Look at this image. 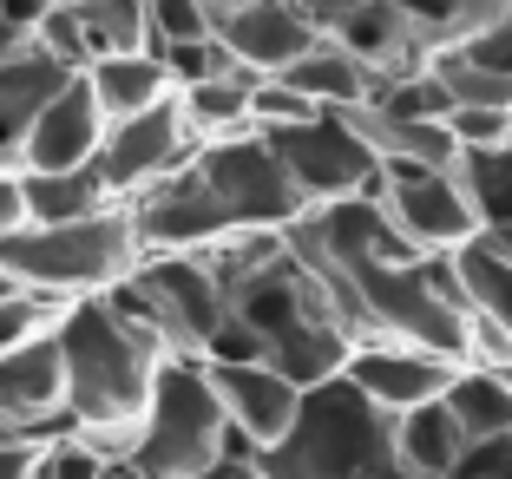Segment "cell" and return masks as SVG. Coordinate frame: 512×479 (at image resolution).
<instances>
[{
  "instance_id": "1",
  "label": "cell",
  "mask_w": 512,
  "mask_h": 479,
  "mask_svg": "<svg viewBox=\"0 0 512 479\" xmlns=\"http://www.w3.org/2000/svg\"><path fill=\"white\" fill-rule=\"evenodd\" d=\"M125 210H132L145 250H211L243 230H289L309 210V197L296 191L270 138L237 132L217 145H197V158L178 178L151 184Z\"/></svg>"
},
{
  "instance_id": "2",
  "label": "cell",
  "mask_w": 512,
  "mask_h": 479,
  "mask_svg": "<svg viewBox=\"0 0 512 479\" xmlns=\"http://www.w3.org/2000/svg\"><path fill=\"white\" fill-rule=\"evenodd\" d=\"M66 348V407L79 434H92L106 453H132V427L151 401V381L171 361V342L151 322L125 315L112 296H79L60 322Z\"/></svg>"
},
{
  "instance_id": "3",
  "label": "cell",
  "mask_w": 512,
  "mask_h": 479,
  "mask_svg": "<svg viewBox=\"0 0 512 479\" xmlns=\"http://www.w3.org/2000/svg\"><path fill=\"white\" fill-rule=\"evenodd\" d=\"M270 479H421L401 460L394 414H381L348 375L309 388L289 440L263 453Z\"/></svg>"
},
{
  "instance_id": "4",
  "label": "cell",
  "mask_w": 512,
  "mask_h": 479,
  "mask_svg": "<svg viewBox=\"0 0 512 479\" xmlns=\"http://www.w3.org/2000/svg\"><path fill=\"white\" fill-rule=\"evenodd\" d=\"M0 256L14 263V276L27 289L53 302H79V296H106L138 270V224L132 210L112 204L99 217H73V224H20L14 237H0Z\"/></svg>"
},
{
  "instance_id": "5",
  "label": "cell",
  "mask_w": 512,
  "mask_h": 479,
  "mask_svg": "<svg viewBox=\"0 0 512 479\" xmlns=\"http://www.w3.org/2000/svg\"><path fill=\"white\" fill-rule=\"evenodd\" d=\"M224 440H230V414L204 355H171L132 427V466L145 479H191L217 466Z\"/></svg>"
},
{
  "instance_id": "6",
  "label": "cell",
  "mask_w": 512,
  "mask_h": 479,
  "mask_svg": "<svg viewBox=\"0 0 512 479\" xmlns=\"http://www.w3.org/2000/svg\"><path fill=\"white\" fill-rule=\"evenodd\" d=\"M125 315L151 322V329L171 342V355H204L211 335L224 329L230 315V289L211 270L204 250H145L138 270L119 289H106Z\"/></svg>"
},
{
  "instance_id": "7",
  "label": "cell",
  "mask_w": 512,
  "mask_h": 479,
  "mask_svg": "<svg viewBox=\"0 0 512 479\" xmlns=\"http://www.w3.org/2000/svg\"><path fill=\"white\" fill-rule=\"evenodd\" d=\"M283 158V171L296 178V191L316 204H342V197H375L381 191V151L348 112H316L302 125H276L263 132Z\"/></svg>"
},
{
  "instance_id": "8",
  "label": "cell",
  "mask_w": 512,
  "mask_h": 479,
  "mask_svg": "<svg viewBox=\"0 0 512 479\" xmlns=\"http://www.w3.org/2000/svg\"><path fill=\"white\" fill-rule=\"evenodd\" d=\"M381 210L394 217L414 250L427 256H453L460 243L480 237V217H473V197L460 184V171L447 165H414V158H381Z\"/></svg>"
},
{
  "instance_id": "9",
  "label": "cell",
  "mask_w": 512,
  "mask_h": 479,
  "mask_svg": "<svg viewBox=\"0 0 512 479\" xmlns=\"http://www.w3.org/2000/svg\"><path fill=\"white\" fill-rule=\"evenodd\" d=\"M197 158V132L184 125V105L171 92L165 105H151V112H132V119H112L106 145H99V178L119 204L145 197L151 184L178 178L184 165Z\"/></svg>"
},
{
  "instance_id": "10",
  "label": "cell",
  "mask_w": 512,
  "mask_h": 479,
  "mask_svg": "<svg viewBox=\"0 0 512 479\" xmlns=\"http://www.w3.org/2000/svg\"><path fill=\"white\" fill-rule=\"evenodd\" d=\"M460 368H467V361H447V355H434V348L375 335V342H355V355H348L342 375L355 381L381 414H407V407H421V401H440Z\"/></svg>"
},
{
  "instance_id": "11",
  "label": "cell",
  "mask_w": 512,
  "mask_h": 479,
  "mask_svg": "<svg viewBox=\"0 0 512 479\" xmlns=\"http://www.w3.org/2000/svg\"><path fill=\"white\" fill-rule=\"evenodd\" d=\"M106 132H112V119H106V105H99V92H92V79L73 73L53 99H46L40 119H33L27 151H20V171H79V165H99Z\"/></svg>"
},
{
  "instance_id": "12",
  "label": "cell",
  "mask_w": 512,
  "mask_h": 479,
  "mask_svg": "<svg viewBox=\"0 0 512 479\" xmlns=\"http://www.w3.org/2000/svg\"><path fill=\"white\" fill-rule=\"evenodd\" d=\"M322 33L329 27H322L302 0H243V7L217 14V40H224L230 60L250 66V73H283V66H296Z\"/></svg>"
},
{
  "instance_id": "13",
  "label": "cell",
  "mask_w": 512,
  "mask_h": 479,
  "mask_svg": "<svg viewBox=\"0 0 512 479\" xmlns=\"http://www.w3.org/2000/svg\"><path fill=\"white\" fill-rule=\"evenodd\" d=\"M204 368H211L217 394H224L230 427H243L263 453H270L276 440H289V427H296L309 388H296L276 361H204Z\"/></svg>"
},
{
  "instance_id": "14",
  "label": "cell",
  "mask_w": 512,
  "mask_h": 479,
  "mask_svg": "<svg viewBox=\"0 0 512 479\" xmlns=\"http://www.w3.org/2000/svg\"><path fill=\"white\" fill-rule=\"evenodd\" d=\"M335 40L355 53V60H368L381 79L388 73H421V66H434V46L421 40V27L394 7V0H362V7H348L342 20H335Z\"/></svg>"
},
{
  "instance_id": "15",
  "label": "cell",
  "mask_w": 512,
  "mask_h": 479,
  "mask_svg": "<svg viewBox=\"0 0 512 479\" xmlns=\"http://www.w3.org/2000/svg\"><path fill=\"white\" fill-rule=\"evenodd\" d=\"M66 79H73V66H60L53 53H40V46L0 60V171L7 165L20 171V151H27L33 119L46 112V99H53Z\"/></svg>"
},
{
  "instance_id": "16",
  "label": "cell",
  "mask_w": 512,
  "mask_h": 479,
  "mask_svg": "<svg viewBox=\"0 0 512 479\" xmlns=\"http://www.w3.org/2000/svg\"><path fill=\"white\" fill-rule=\"evenodd\" d=\"M283 79H289L296 92H309L322 112H362V105L381 92V73H375L368 60H355V53H348L335 33H322V40L309 46L296 66H283Z\"/></svg>"
},
{
  "instance_id": "17",
  "label": "cell",
  "mask_w": 512,
  "mask_h": 479,
  "mask_svg": "<svg viewBox=\"0 0 512 479\" xmlns=\"http://www.w3.org/2000/svg\"><path fill=\"white\" fill-rule=\"evenodd\" d=\"M92 92H99V105H106V119H132V112H151V105H165L171 92H178V79H171L165 53L158 46H138V53H106V60L86 66Z\"/></svg>"
},
{
  "instance_id": "18",
  "label": "cell",
  "mask_w": 512,
  "mask_h": 479,
  "mask_svg": "<svg viewBox=\"0 0 512 479\" xmlns=\"http://www.w3.org/2000/svg\"><path fill=\"white\" fill-rule=\"evenodd\" d=\"M256 79H263V73H250V66H230V73H211V79H191V86H178L184 125L197 132V145H217V138L256 132V119H250Z\"/></svg>"
},
{
  "instance_id": "19",
  "label": "cell",
  "mask_w": 512,
  "mask_h": 479,
  "mask_svg": "<svg viewBox=\"0 0 512 479\" xmlns=\"http://www.w3.org/2000/svg\"><path fill=\"white\" fill-rule=\"evenodd\" d=\"M394 440H401V460L421 479H447L453 466L473 453V440H467V427H460V414L447 407V394L394 414Z\"/></svg>"
},
{
  "instance_id": "20",
  "label": "cell",
  "mask_w": 512,
  "mask_h": 479,
  "mask_svg": "<svg viewBox=\"0 0 512 479\" xmlns=\"http://www.w3.org/2000/svg\"><path fill=\"white\" fill-rule=\"evenodd\" d=\"M447 407L460 414L467 440H512V368H486V361H467L447 388Z\"/></svg>"
},
{
  "instance_id": "21",
  "label": "cell",
  "mask_w": 512,
  "mask_h": 479,
  "mask_svg": "<svg viewBox=\"0 0 512 479\" xmlns=\"http://www.w3.org/2000/svg\"><path fill=\"white\" fill-rule=\"evenodd\" d=\"M27 178V217L33 224H73V217H99L112 210L119 197L106 191L99 165H79V171H20Z\"/></svg>"
},
{
  "instance_id": "22",
  "label": "cell",
  "mask_w": 512,
  "mask_h": 479,
  "mask_svg": "<svg viewBox=\"0 0 512 479\" xmlns=\"http://www.w3.org/2000/svg\"><path fill=\"white\" fill-rule=\"evenodd\" d=\"M453 270H460V283H467L473 315H486V322H499V329L512 335V256L499 250V243L473 237V243L453 250Z\"/></svg>"
},
{
  "instance_id": "23",
  "label": "cell",
  "mask_w": 512,
  "mask_h": 479,
  "mask_svg": "<svg viewBox=\"0 0 512 479\" xmlns=\"http://www.w3.org/2000/svg\"><path fill=\"white\" fill-rule=\"evenodd\" d=\"M460 184L473 197V217L480 230H506L512 224V145H480V151H460Z\"/></svg>"
},
{
  "instance_id": "24",
  "label": "cell",
  "mask_w": 512,
  "mask_h": 479,
  "mask_svg": "<svg viewBox=\"0 0 512 479\" xmlns=\"http://www.w3.org/2000/svg\"><path fill=\"white\" fill-rule=\"evenodd\" d=\"M414 27H421V40L434 46H453V40H467V33L493 27V20H506V0H394Z\"/></svg>"
},
{
  "instance_id": "25",
  "label": "cell",
  "mask_w": 512,
  "mask_h": 479,
  "mask_svg": "<svg viewBox=\"0 0 512 479\" xmlns=\"http://www.w3.org/2000/svg\"><path fill=\"white\" fill-rule=\"evenodd\" d=\"M73 7H79V27H86L92 60H106V53H138V46H151L145 0H73Z\"/></svg>"
},
{
  "instance_id": "26",
  "label": "cell",
  "mask_w": 512,
  "mask_h": 479,
  "mask_svg": "<svg viewBox=\"0 0 512 479\" xmlns=\"http://www.w3.org/2000/svg\"><path fill=\"white\" fill-rule=\"evenodd\" d=\"M145 20H151V46H184V40H211L217 14L211 0H145Z\"/></svg>"
},
{
  "instance_id": "27",
  "label": "cell",
  "mask_w": 512,
  "mask_h": 479,
  "mask_svg": "<svg viewBox=\"0 0 512 479\" xmlns=\"http://www.w3.org/2000/svg\"><path fill=\"white\" fill-rule=\"evenodd\" d=\"M33 46H40V53H53L60 66H73V73H86V66H92V46H86V27H79V7H73V0H53V7L33 20Z\"/></svg>"
},
{
  "instance_id": "28",
  "label": "cell",
  "mask_w": 512,
  "mask_h": 479,
  "mask_svg": "<svg viewBox=\"0 0 512 479\" xmlns=\"http://www.w3.org/2000/svg\"><path fill=\"white\" fill-rule=\"evenodd\" d=\"M66 309H73V302H53V296H40V289H20L14 302H0V348H20V342H33V335H53L66 322Z\"/></svg>"
},
{
  "instance_id": "29",
  "label": "cell",
  "mask_w": 512,
  "mask_h": 479,
  "mask_svg": "<svg viewBox=\"0 0 512 479\" xmlns=\"http://www.w3.org/2000/svg\"><path fill=\"white\" fill-rule=\"evenodd\" d=\"M434 73L447 79L453 105H499V112H512V73H486V66H467L453 53H434Z\"/></svg>"
},
{
  "instance_id": "30",
  "label": "cell",
  "mask_w": 512,
  "mask_h": 479,
  "mask_svg": "<svg viewBox=\"0 0 512 479\" xmlns=\"http://www.w3.org/2000/svg\"><path fill=\"white\" fill-rule=\"evenodd\" d=\"M106 460L112 453L99 447L92 434H60L40 447V466H33V479H106Z\"/></svg>"
},
{
  "instance_id": "31",
  "label": "cell",
  "mask_w": 512,
  "mask_h": 479,
  "mask_svg": "<svg viewBox=\"0 0 512 479\" xmlns=\"http://www.w3.org/2000/svg\"><path fill=\"white\" fill-rule=\"evenodd\" d=\"M322 105L309 99V92H296L283 73H263L256 79V92H250V119H256V132H276V125H302V119H316Z\"/></svg>"
},
{
  "instance_id": "32",
  "label": "cell",
  "mask_w": 512,
  "mask_h": 479,
  "mask_svg": "<svg viewBox=\"0 0 512 479\" xmlns=\"http://www.w3.org/2000/svg\"><path fill=\"white\" fill-rule=\"evenodd\" d=\"M447 125H453V138H460V151L512 145V112H499V105H453Z\"/></svg>"
},
{
  "instance_id": "33",
  "label": "cell",
  "mask_w": 512,
  "mask_h": 479,
  "mask_svg": "<svg viewBox=\"0 0 512 479\" xmlns=\"http://www.w3.org/2000/svg\"><path fill=\"white\" fill-rule=\"evenodd\" d=\"M440 53H453V60H467V66H486V73H512V14L480 27V33H467V40L440 46Z\"/></svg>"
},
{
  "instance_id": "34",
  "label": "cell",
  "mask_w": 512,
  "mask_h": 479,
  "mask_svg": "<svg viewBox=\"0 0 512 479\" xmlns=\"http://www.w3.org/2000/svg\"><path fill=\"white\" fill-rule=\"evenodd\" d=\"M204 361H270V342H263V335H256L237 309H230L224 329L211 335V348H204Z\"/></svg>"
},
{
  "instance_id": "35",
  "label": "cell",
  "mask_w": 512,
  "mask_h": 479,
  "mask_svg": "<svg viewBox=\"0 0 512 479\" xmlns=\"http://www.w3.org/2000/svg\"><path fill=\"white\" fill-rule=\"evenodd\" d=\"M447 479H512V440H480Z\"/></svg>"
},
{
  "instance_id": "36",
  "label": "cell",
  "mask_w": 512,
  "mask_h": 479,
  "mask_svg": "<svg viewBox=\"0 0 512 479\" xmlns=\"http://www.w3.org/2000/svg\"><path fill=\"white\" fill-rule=\"evenodd\" d=\"M20 224H33V217H27V178L7 165V171H0V237H14Z\"/></svg>"
},
{
  "instance_id": "37",
  "label": "cell",
  "mask_w": 512,
  "mask_h": 479,
  "mask_svg": "<svg viewBox=\"0 0 512 479\" xmlns=\"http://www.w3.org/2000/svg\"><path fill=\"white\" fill-rule=\"evenodd\" d=\"M40 466V440H7L0 434V479H33Z\"/></svg>"
},
{
  "instance_id": "38",
  "label": "cell",
  "mask_w": 512,
  "mask_h": 479,
  "mask_svg": "<svg viewBox=\"0 0 512 479\" xmlns=\"http://www.w3.org/2000/svg\"><path fill=\"white\" fill-rule=\"evenodd\" d=\"M302 7H309V14L322 20V27H335V20H342L348 7H362V0H302Z\"/></svg>"
},
{
  "instance_id": "39",
  "label": "cell",
  "mask_w": 512,
  "mask_h": 479,
  "mask_svg": "<svg viewBox=\"0 0 512 479\" xmlns=\"http://www.w3.org/2000/svg\"><path fill=\"white\" fill-rule=\"evenodd\" d=\"M20 289H27V283H20V276H14V263H7V256H0V302H14Z\"/></svg>"
},
{
  "instance_id": "40",
  "label": "cell",
  "mask_w": 512,
  "mask_h": 479,
  "mask_svg": "<svg viewBox=\"0 0 512 479\" xmlns=\"http://www.w3.org/2000/svg\"><path fill=\"white\" fill-rule=\"evenodd\" d=\"M106 479H145V473L132 466V453H112V460H106Z\"/></svg>"
},
{
  "instance_id": "41",
  "label": "cell",
  "mask_w": 512,
  "mask_h": 479,
  "mask_svg": "<svg viewBox=\"0 0 512 479\" xmlns=\"http://www.w3.org/2000/svg\"><path fill=\"white\" fill-rule=\"evenodd\" d=\"M230 7H243V0H211V14H230Z\"/></svg>"
},
{
  "instance_id": "42",
  "label": "cell",
  "mask_w": 512,
  "mask_h": 479,
  "mask_svg": "<svg viewBox=\"0 0 512 479\" xmlns=\"http://www.w3.org/2000/svg\"><path fill=\"white\" fill-rule=\"evenodd\" d=\"M191 479H211V473H191Z\"/></svg>"
},
{
  "instance_id": "43",
  "label": "cell",
  "mask_w": 512,
  "mask_h": 479,
  "mask_svg": "<svg viewBox=\"0 0 512 479\" xmlns=\"http://www.w3.org/2000/svg\"><path fill=\"white\" fill-rule=\"evenodd\" d=\"M506 14H512V0H506Z\"/></svg>"
}]
</instances>
